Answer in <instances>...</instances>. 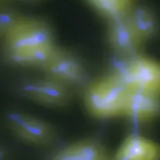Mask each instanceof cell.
Segmentation results:
<instances>
[{"instance_id":"1","label":"cell","mask_w":160,"mask_h":160,"mask_svg":"<svg viewBox=\"0 0 160 160\" xmlns=\"http://www.w3.org/2000/svg\"><path fill=\"white\" fill-rule=\"evenodd\" d=\"M9 58L13 62L44 67L58 48L51 30L46 24L31 19L12 22L6 32Z\"/></svg>"},{"instance_id":"2","label":"cell","mask_w":160,"mask_h":160,"mask_svg":"<svg viewBox=\"0 0 160 160\" xmlns=\"http://www.w3.org/2000/svg\"><path fill=\"white\" fill-rule=\"evenodd\" d=\"M128 90L123 82L111 74L88 86L84 94L86 107L90 115L96 118L121 115Z\"/></svg>"},{"instance_id":"3","label":"cell","mask_w":160,"mask_h":160,"mask_svg":"<svg viewBox=\"0 0 160 160\" xmlns=\"http://www.w3.org/2000/svg\"><path fill=\"white\" fill-rule=\"evenodd\" d=\"M43 69L47 77L71 88L82 87L87 82V72L80 61L72 55L59 49Z\"/></svg>"},{"instance_id":"4","label":"cell","mask_w":160,"mask_h":160,"mask_svg":"<svg viewBox=\"0 0 160 160\" xmlns=\"http://www.w3.org/2000/svg\"><path fill=\"white\" fill-rule=\"evenodd\" d=\"M128 88L160 94V63L139 54L130 59L123 81Z\"/></svg>"},{"instance_id":"5","label":"cell","mask_w":160,"mask_h":160,"mask_svg":"<svg viewBox=\"0 0 160 160\" xmlns=\"http://www.w3.org/2000/svg\"><path fill=\"white\" fill-rule=\"evenodd\" d=\"M71 89L49 77L32 80L21 87L22 93L30 100L53 107L63 106L68 103L72 96Z\"/></svg>"},{"instance_id":"6","label":"cell","mask_w":160,"mask_h":160,"mask_svg":"<svg viewBox=\"0 0 160 160\" xmlns=\"http://www.w3.org/2000/svg\"><path fill=\"white\" fill-rule=\"evenodd\" d=\"M11 130L24 141L36 144H47L54 138L51 126L32 116L21 112H11L7 115Z\"/></svg>"},{"instance_id":"7","label":"cell","mask_w":160,"mask_h":160,"mask_svg":"<svg viewBox=\"0 0 160 160\" xmlns=\"http://www.w3.org/2000/svg\"><path fill=\"white\" fill-rule=\"evenodd\" d=\"M109 23V41L116 53L127 58L138 55L143 42L135 32L128 17L110 21Z\"/></svg>"},{"instance_id":"8","label":"cell","mask_w":160,"mask_h":160,"mask_svg":"<svg viewBox=\"0 0 160 160\" xmlns=\"http://www.w3.org/2000/svg\"><path fill=\"white\" fill-rule=\"evenodd\" d=\"M160 112V94L129 88L123 113L137 122L149 121Z\"/></svg>"},{"instance_id":"9","label":"cell","mask_w":160,"mask_h":160,"mask_svg":"<svg viewBox=\"0 0 160 160\" xmlns=\"http://www.w3.org/2000/svg\"><path fill=\"white\" fill-rule=\"evenodd\" d=\"M160 146L142 135L132 134L122 142L115 160H159Z\"/></svg>"},{"instance_id":"10","label":"cell","mask_w":160,"mask_h":160,"mask_svg":"<svg viewBox=\"0 0 160 160\" xmlns=\"http://www.w3.org/2000/svg\"><path fill=\"white\" fill-rule=\"evenodd\" d=\"M105 149L94 140H84L58 152L52 160H108Z\"/></svg>"},{"instance_id":"11","label":"cell","mask_w":160,"mask_h":160,"mask_svg":"<svg viewBox=\"0 0 160 160\" xmlns=\"http://www.w3.org/2000/svg\"><path fill=\"white\" fill-rule=\"evenodd\" d=\"M127 17L135 32L143 43L152 38L156 33V18L148 8L144 5L133 6Z\"/></svg>"},{"instance_id":"12","label":"cell","mask_w":160,"mask_h":160,"mask_svg":"<svg viewBox=\"0 0 160 160\" xmlns=\"http://www.w3.org/2000/svg\"><path fill=\"white\" fill-rule=\"evenodd\" d=\"M88 2L109 22L127 16L133 7V0H88Z\"/></svg>"},{"instance_id":"13","label":"cell","mask_w":160,"mask_h":160,"mask_svg":"<svg viewBox=\"0 0 160 160\" xmlns=\"http://www.w3.org/2000/svg\"><path fill=\"white\" fill-rule=\"evenodd\" d=\"M9 153L4 148L0 146V160H8Z\"/></svg>"}]
</instances>
